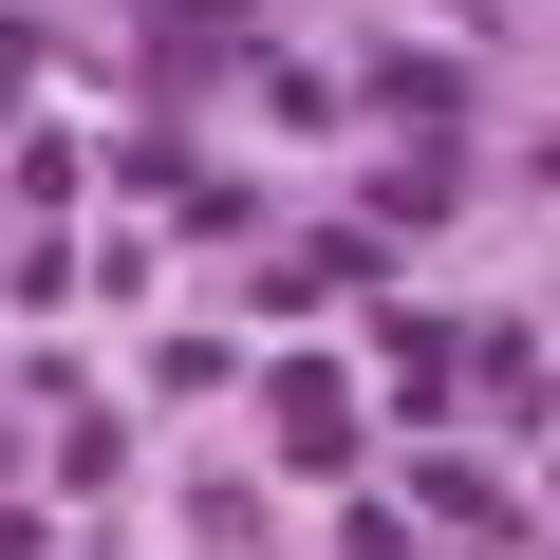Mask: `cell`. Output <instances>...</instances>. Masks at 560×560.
I'll use <instances>...</instances> for the list:
<instances>
[{"instance_id":"obj_1","label":"cell","mask_w":560,"mask_h":560,"mask_svg":"<svg viewBox=\"0 0 560 560\" xmlns=\"http://www.w3.org/2000/svg\"><path fill=\"white\" fill-rule=\"evenodd\" d=\"M280 448H300V467H355V374H337V355L280 374Z\"/></svg>"}]
</instances>
